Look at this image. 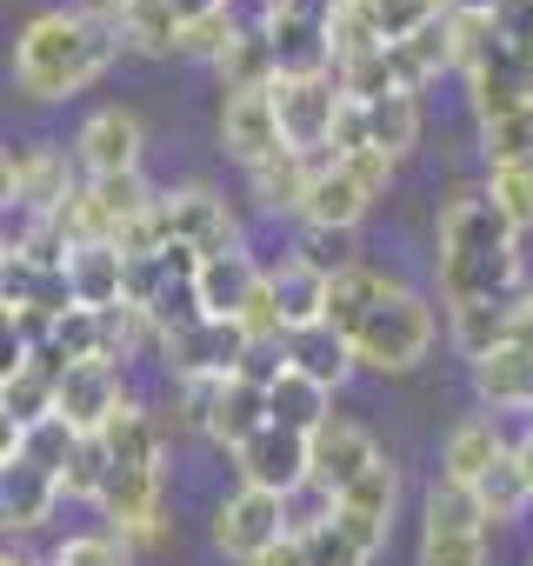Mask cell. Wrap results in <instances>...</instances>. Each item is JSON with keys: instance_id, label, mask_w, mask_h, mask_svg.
I'll return each mask as SVG.
<instances>
[{"instance_id": "db71d44e", "label": "cell", "mask_w": 533, "mask_h": 566, "mask_svg": "<svg viewBox=\"0 0 533 566\" xmlns=\"http://www.w3.org/2000/svg\"><path fill=\"white\" fill-rule=\"evenodd\" d=\"M513 453H520V467H526V480H533V433H526V440H520Z\"/></svg>"}, {"instance_id": "7c38bea8", "label": "cell", "mask_w": 533, "mask_h": 566, "mask_svg": "<svg viewBox=\"0 0 533 566\" xmlns=\"http://www.w3.org/2000/svg\"><path fill=\"white\" fill-rule=\"evenodd\" d=\"M140 147H147V134H140V114H127V107H94L74 134V160L87 167V180L140 174Z\"/></svg>"}, {"instance_id": "5bb4252c", "label": "cell", "mask_w": 533, "mask_h": 566, "mask_svg": "<svg viewBox=\"0 0 533 566\" xmlns=\"http://www.w3.org/2000/svg\"><path fill=\"white\" fill-rule=\"evenodd\" d=\"M121 407H127V394H121V367L114 360H81V367L61 374V420L74 433H101Z\"/></svg>"}, {"instance_id": "1f68e13d", "label": "cell", "mask_w": 533, "mask_h": 566, "mask_svg": "<svg viewBox=\"0 0 533 566\" xmlns=\"http://www.w3.org/2000/svg\"><path fill=\"white\" fill-rule=\"evenodd\" d=\"M220 94H253V87H274L281 81V54H274V34H240L220 61Z\"/></svg>"}, {"instance_id": "52a82bcc", "label": "cell", "mask_w": 533, "mask_h": 566, "mask_svg": "<svg viewBox=\"0 0 533 566\" xmlns=\"http://www.w3.org/2000/svg\"><path fill=\"white\" fill-rule=\"evenodd\" d=\"M274 107H281L288 147L294 154H321V147H334L347 87H341V74H281L274 81Z\"/></svg>"}, {"instance_id": "f5cc1de1", "label": "cell", "mask_w": 533, "mask_h": 566, "mask_svg": "<svg viewBox=\"0 0 533 566\" xmlns=\"http://www.w3.org/2000/svg\"><path fill=\"white\" fill-rule=\"evenodd\" d=\"M0 566H41V559H34L28 546H14V539H8V546H0Z\"/></svg>"}, {"instance_id": "7dc6e473", "label": "cell", "mask_w": 533, "mask_h": 566, "mask_svg": "<svg viewBox=\"0 0 533 566\" xmlns=\"http://www.w3.org/2000/svg\"><path fill=\"white\" fill-rule=\"evenodd\" d=\"M487 21H493V34H500L520 61H533V0H500Z\"/></svg>"}, {"instance_id": "9a60e30c", "label": "cell", "mask_w": 533, "mask_h": 566, "mask_svg": "<svg viewBox=\"0 0 533 566\" xmlns=\"http://www.w3.org/2000/svg\"><path fill=\"white\" fill-rule=\"evenodd\" d=\"M394 506H400V473L380 460V467H367V473L341 493V513H334V520H341L367 553H380V546H387V526H394Z\"/></svg>"}, {"instance_id": "7a4b0ae2", "label": "cell", "mask_w": 533, "mask_h": 566, "mask_svg": "<svg viewBox=\"0 0 533 566\" xmlns=\"http://www.w3.org/2000/svg\"><path fill=\"white\" fill-rule=\"evenodd\" d=\"M121 34L81 8H54V14H34L21 28V48H14V81L28 101H67L81 94L87 81L107 74Z\"/></svg>"}, {"instance_id": "c3c4849f", "label": "cell", "mask_w": 533, "mask_h": 566, "mask_svg": "<svg viewBox=\"0 0 533 566\" xmlns=\"http://www.w3.org/2000/svg\"><path fill=\"white\" fill-rule=\"evenodd\" d=\"M341 160L354 167V180H360L374 200L387 193V180H394V160H387V154H374V147H354V154H341Z\"/></svg>"}, {"instance_id": "ac0fdd59", "label": "cell", "mask_w": 533, "mask_h": 566, "mask_svg": "<svg viewBox=\"0 0 533 566\" xmlns=\"http://www.w3.org/2000/svg\"><path fill=\"white\" fill-rule=\"evenodd\" d=\"M367 207H374V193L354 180V167H347L341 154H327V167H314V187H307V200H301V220H307V227H341V233H354Z\"/></svg>"}, {"instance_id": "4fadbf2b", "label": "cell", "mask_w": 533, "mask_h": 566, "mask_svg": "<svg viewBox=\"0 0 533 566\" xmlns=\"http://www.w3.org/2000/svg\"><path fill=\"white\" fill-rule=\"evenodd\" d=\"M220 147H227L247 174L288 147V134H281V107H274V87H253V94H227V101H220Z\"/></svg>"}, {"instance_id": "816d5d0a", "label": "cell", "mask_w": 533, "mask_h": 566, "mask_svg": "<svg viewBox=\"0 0 533 566\" xmlns=\"http://www.w3.org/2000/svg\"><path fill=\"white\" fill-rule=\"evenodd\" d=\"M260 566H307V546H301V539H281V546L266 553Z\"/></svg>"}, {"instance_id": "ee69618b", "label": "cell", "mask_w": 533, "mask_h": 566, "mask_svg": "<svg viewBox=\"0 0 533 566\" xmlns=\"http://www.w3.org/2000/svg\"><path fill=\"white\" fill-rule=\"evenodd\" d=\"M420 566H487V533H420Z\"/></svg>"}, {"instance_id": "277c9868", "label": "cell", "mask_w": 533, "mask_h": 566, "mask_svg": "<svg viewBox=\"0 0 533 566\" xmlns=\"http://www.w3.org/2000/svg\"><path fill=\"white\" fill-rule=\"evenodd\" d=\"M347 347H354V360L374 367V374H407V367H420L427 347H433V307H427L420 294L394 287V294L347 334Z\"/></svg>"}, {"instance_id": "6da1fadb", "label": "cell", "mask_w": 533, "mask_h": 566, "mask_svg": "<svg viewBox=\"0 0 533 566\" xmlns=\"http://www.w3.org/2000/svg\"><path fill=\"white\" fill-rule=\"evenodd\" d=\"M440 301H520V227L487 200V187H453L440 207Z\"/></svg>"}, {"instance_id": "4316f807", "label": "cell", "mask_w": 533, "mask_h": 566, "mask_svg": "<svg viewBox=\"0 0 533 566\" xmlns=\"http://www.w3.org/2000/svg\"><path fill=\"white\" fill-rule=\"evenodd\" d=\"M247 187H253V200H260L266 213H301V200H307V187H314V154L281 147L274 160H260V167L247 174Z\"/></svg>"}, {"instance_id": "5b68a950", "label": "cell", "mask_w": 533, "mask_h": 566, "mask_svg": "<svg viewBox=\"0 0 533 566\" xmlns=\"http://www.w3.org/2000/svg\"><path fill=\"white\" fill-rule=\"evenodd\" d=\"M154 200H160V193H154L140 174H114V180H81L74 200H67L54 220L67 227L74 247H87V240H114V247H121V240L154 213Z\"/></svg>"}, {"instance_id": "f6af8a7d", "label": "cell", "mask_w": 533, "mask_h": 566, "mask_svg": "<svg viewBox=\"0 0 533 566\" xmlns=\"http://www.w3.org/2000/svg\"><path fill=\"white\" fill-rule=\"evenodd\" d=\"M233 41H240V28H233V14H227V8H220V14H207V21H187V28H180V54H194V61H220Z\"/></svg>"}, {"instance_id": "d6986e66", "label": "cell", "mask_w": 533, "mask_h": 566, "mask_svg": "<svg viewBox=\"0 0 533 566\" xmlns=\"http://www.w3.org/2000/svg\"><path fill=\"white\" fill-rule=\"evenodd\" d=\"M67 287H74V301L81 307H121L127 301V253L114 247V240H87V247H74L67 253Z\"/></svg>"}, {"instance_id": "d6a6232c", "label": "cell", "mask_w": 533, "mask_h": 566, "mask_svg": "<svg viewBox=\"0 0 533 566\" xmlns=\"http://www.w3.org/2000/svg\"><path fill=\"white\" fill-rule=\"evenodd\" d=\"M360 114H367V147L374 154H387V160L414 154V140H420V101L414 94H387V101H374Z\"/></svg>"}, {"instance_id": "f35d334b", "label": "cell", "mask_w": 533, "mask_h": 566, "mask_svg": "<svg viewBox=\"0 0 533 566\" xmlns=\"http://www.w3.org/2000/svg\"><path fill=\"white\" fill-rule=\"evenodd\" d=\"M480 154H487V167H513V160H533V107L487 120V127H480Z\"/></svg>"}, {"instance_id": "cb8c5ba5", "label": "cell", "mask_w": 533, "mask_h": 566, "mask_svg": "<svg viewBox=\"0 0 533 566\" xmlns=\"http://www.w3.org/2000/svg\"><path fill=\"white\" fill-rule=\"evenodd\" d=\"M394 287H400V280H387L380 266L354 260L347 273H334V280H327V327H334V334H354V327H360L387 294H394Z\"/></svg>"}, {"instance_id": "3957f363", "label": "cell", "mask_w": 533, "mask_h": 566, "mask_svg": "<svg viewBox=\"0 0 533 566\" xmlns=\"http://www.w3.org/2000/svg\"><path fill=\"white\" fill-rule=\"evenodd\" d=\"M101 440H107V460H114L107 493H101L114 533H121L127 546H160V539H167V513H160V427L127 400V407L101 427Z\"/></svg>"}, {"instance_id": "bcb514c9", "label": "cell", "mask_w": 533, "mask_h": 566, "mask_svg": "<svg viewBox=\"0 0 533 566\" xmlns=\"http://www.w3.org/2000/svg\"><path fill=\"white\" fill-rule=\"evenodd\" d=\"M54 566H127V539L121 533H74L54 553Z\"/></svg>"}, {"instance_id": "8fae6325", "label": "cell", "mask_w": 533, "mask_h": 566, "mask_svg": "<svg viewBox=\"0 0 533 566\" xmlns=\"http://www.w3.org/2000/svg\"><path fill=\"white\" fill-rule=\"evenodd\" d=\"M67 200H74L67 154L48 147V140H14V147H8V207H28V213L54 220Z\"/></svg>"}, {"instance_id": "b9f144b4", "label": "cell", "mask_w": 533, "mask_h": 566, "mask_svg": "<svg viewBox=\"0 0 533 566\" xmlns=\"http://www.w3.org/2000/svg\"><path fill=\"white\" fill-rule=\"evenodd\" d=\"M107 473H114L107 440H101V433H87V440H81V453H74V467L61 473V493H74V500H101V493H107Z\"/></svg>"}, {"instance_id": "f1b7e54d", "label": "cell", "mask_w": 533, "mask_h": 566, "mask_svg": "<svg viewBox=\"0 0 533 566\" xmlns=\"http://www.w3.org/2000/svg\"><path fill=\"white\" fill-rule=\"evenodd\" d=\"M394 54V67H400V81L420 94L440 67H460V48H453V14H440L433 28H420V34H407V41H394L387 48Z\"/></svg>"}, {"instance_id": "60d3db41", "label": "cell", "mask_w": 533, "mask_h": 566, "mask_svg": "<svg viewBox=\"0 0 533 566\" xmlns=\"http://www.w3.org/2000/svg\"><path fill=\"white\" fill-rule=\"evenodd\" d=\"M294 260H307L314 273H347L354 266V233H341V227H301V247H294Z\"/></svg>"}, {"instance_id": "484cf974", "label": "cell", "mask_w": 533, "mask_h": 566, "mask_svg": "<svg viewBox=\"0 0 533 566\" xmlns=\"http://www.w3.org/2000/svg\"><path fill=\"white\" fill-rule=\"evenodd\" d=\"M266 287H274V307H281L288 334L327 321V273H314L307 260H281L274 273H266Z\"/></svg>"}, {"instance_id": "74e56055", "label": "cell", "mask_w": 533, "mask_h": 566, "mask_svg": "<svg viewBox=\"0 0 533 566\" xmlns=\"http://www.w3.org/2000/svg\"><path fill=\"white\" fill-rule=\"evenodd\" d=\"M367 8V21H374V34L394 48V41H407V34H420V28H433L440 14H453V0H360Z\"/></svg>"}, {"instance_id": "836d02e7", "label": "cell", "mask_w": 533, "mask_h": 566, "mask_svg": "<svg viewBox=\"0 0 533 566\" xmlns=\"http://www.w3.org/2000/svg\"><path fill=\"white\" fill-rule=\"evenodd\" d=\"M427 533H487L480 493L460 486V480H433L427 486Z\"/></svg>"}, {"instance_id": "83f0119b", "label": "cell", "mask_w": 533, "mask_h": 566, "mask_svg": "<svg viewBox=\"0 0 533 566\" xmlns=\"http://www.w3.org/2000/svg\"><path fill=\"white\" fill-rule=\"evenodd\" d=\"M473 394H480L487 407L526 413V400H533V354H526V347H500V354L473 360Z\"/></svg>"}, {"instance_id": "30bf717a", "label": "cell", "mask_w": 533, "mask_h": 566, "mask_svg": "<svg viewBox=\"0 0 533 566\" xmlns=\"http://www.w3.org/2000/svg\"><path fill=\"white\" fill-rule=\"evenodd\" d=\"M233 467H240V486H260V493H301L307 480H314V447H307V433H288V427H266V433H253L240 453H233Z\"/></svg>"}, {"instance_id": "7bdbcfd3", "label": "cell", "mask_w": 533, "mask_h": 566, "mask_svg": "<svg viewBox=\"0 0 533 566\" xmlns=\"http://www.w3.org/2000/svg\"><path fill=\"white\" fill-rule=\"evenodd\" d=\"M301 546H307V566H367V559H374V553L341 526V520H327V526H321V533H307Z\"/></svg>"}, {"instance_id": "f907efd6", "label": "cell", "mask_w": 533, "mask_h": 566, "mask_svg": "<svg viewBox=\"0 0 533 566\" xmlns=\"http://www.w3.org/2000/svg\"><path fill=\"white\" fill-rule=\"evenodd\" d=\"M220 8H227V0H174L180 28H187V21H207V14H220Z\"/></svg>"}, {"instance_id": "e575fe53", "label": "cell", "mask_w": 533, "mask_h": 566, "mask_svg": "<svg viewBox=\"0 0 533 566\" xmlns=\"http://www.w3.org/2000/svg\"><path fill=\"white\" fill-rule=\"evenodd\" d=\"M121 41L140 48V54H180V14H174V0H134L127 21H121Z\"/></svg>"}, {"instance_id": "ba28073f", "label": "cell", "mask_w": 533, "mask_h": 566, "mask_svg": "<svg viewBox=\"0 0 533 566\" xmlns=\"http://www.w3.org/2000/svg\"><path fill=\"white\" fill-rule=\"evenodd\" d=\"M281 539H294V533H288V500H281V493L240 486L233 500H220V513H213V546H220L227 559L260 566Z\"/></svg>"}, {"instance_id": "2e32d148", "label": "cell", "mask_w": 533, "mask_h": 566, "mask_svg": "<svg viewBox=\"0 0 533 566\" xmlns=\"http://www.w3.org/2000/svg\"><path fill=\"white\" fill-rule=\"evenodd\" d=\"M307 447H314V480H321L334 500H341V493H347V486H354L367 467H380V447H374V433H367V427H354V420H341V413H334V420H327V427H321Z\"/></svg>"}, {"instance_id": "d590c367", "label": "cell", "mask_w": 533, "mask_h": 566, "mask_svg": "<svg viewBox=\"0 0 533 566\" xmlns=\"http://www.w3.org/2000/svg\"><path fill=\"white\" fill-rule=\"evenodd\" d=\"M81 440H87V433H74L61 413H48L41 427H28V433H21V453H14V460H28V467H41V473H54V480H61V473L74 467Z\"/></svg>"}, {"instance_id": "d4e9b609", "label": "cell", "mask_w": 533, "mask_h": 566, "mask_svg": "<svg viewBox=\"0 0 533 566\" xmlns=\"http://www.w3.org/2000/svg\"><path fill=\"white\" fill-rule=\"evenodd\" d=\"M288 367H294V374H307V380H321V387L334 394L360 360H354L347 334H334V327L321 321V327H294V334H288Z\"/></svg>"}, {"instance_id": "7402d4cb", "label": "cell", "mask_w": 533, "mask_h": 566, "mask_svg": "<svg viewBox=\"0 0 533 566\" xmlns=\"http://www.w3.org/2000/svg\"><path fill=\"white\" fill-rule=\"evenodd\" d=\"M506 453H513V447L500 440V427L473 413V420H460V427L447 433V453H440V480H460V486H480V480H487V473H493V467H500Z\"/></svg>"}, {"instance_id": "4dcf8cb0", "label": "cell", "mask_w": 533, "mask_h": 566, "mask_svg": "<svg viewBox=\"0 0 533 566\" xmlns=\"http://www.w3.org/2000/svg\"><path fill=\"white\" fill-rule=\"evenodd\" d=\"M54 493H61L54 473H41V467H28V460H8V480H0V513H8V533L41 526L48 506H54Z\"/></svg>"}, {"instance_id": "681fc988", "label": "cell", "mask_w": 533, "mask_h": 566, "mask_svg": "<svg viewBox=\"0 0 533 566\" xmlns=\"http://www.w3.org/2000/svg\"><path fill=\"white\" fill-rule=\"evenodd\" d=\"M127 8H134V0H81V14H94V21H107L114 34H121V21H127Z\"/></svg>"}, {"instance_id": "e0dca14e", "label": "cell", "mask_w": 533, "mask_h": 566, "mask_svg": "<svg viewBox=\"0 0 533 566\" xmlns=\"http://www.w3.org/2000/svg\"><path fill=\"white\" fill-rule=\"evenodd\" d=\"M200 314L207 321H240L247 314V301L266 287V266H253V253H213V260H200Z\"/></svg>"}, {"instance_id": "44dd1931", "label": "cell", "mask_w": 533, "mask_h": 566, "mask_svg": "<svg viewBox=\"0 0 533 566\" xmlns=\"http://www.w3.org/2000/svg\"><path fill=\"white\" fill-rule=\"evenodd\" d=\"M274 427V413H266V387H253V380H227L220 387V400H213V420H207V440L213 447H227V453H240L253 433H266Z\"/></svg>"}, {"instance_id": "8992f818", "label": "cell", "mask_w": 533, "mask_h": 566, "mask_svg": "<svg viewBox=\"0 0 533 566\" xmlns=\"http://www.w3.org/2000/svg\"><path fill=\"white\" fill-rule=\"evenodd\" d=\"M154 227H160L167 247H187V253H200V260L240 247V227H233V213H227V200H220L213 187H167V193L154 200Z\"/></svg>"}, {"instance_id": "9c48e42d", "label": "cell", "mask_w": 533, "mask_h": 566, "mask_svg": "<svg viewBox=\"0 0 533 566\" xmlns=\"http://www.w3.org/2000/svg\"><path fill=\"white\" fill-rule=\"evenodd\" d=\"M247 327L240 321H200V327H187V334H174V340H160V354H167V374L174 380H233L240 374V360H247Z\"/></svg>"}, {"instance_id": "8d00e7d4", "label": "cell", "mask_w": 533, "mask_h": 566, "mask_svg": "<svg viewBox=\"0 0 533 566\" xmlns=\"http://www.w3.org/2000/svg\"><path fill=\"white\" fill-rule=\"evenodd\" d=\"M480 506H487V526H506V520H520L526 513V500H533V480H526V467H520V453H506L480 486Z\"/></svg>"}, {"instance_id": "f546056e", "label": "cell", "mask_w": 533, "mask_h": 566, "mask_svg": "<svg viewBox=\"0 0 533 566\" xmlns=\"http://www.w3.org/2000/svg\"><path fill=\"white\" fill-rule=\"evenodd\" d=\"M266 413H274V427L307 433V440L334 420V413H327V387H321V380H307V374H294V367H288L274 387H266Z\"/></svg>"}, {"instance_id": "ffe728a7", "label": "cell", "mask_w": 533, "mask_h": 566, "mask_svg": "<svg viewBox=\"0 0 533 566\" xmlns=\"http://www.w3.org/2000/svg\"><path fill=\"white\" fill-rule=\"evenodd\" d=\"M0 413H8L14 433H28V427H41L48 413H61V380H54L48 367H34L21 347H14V360H8V380H0Z\"/></svg>"}, {"instance_id": "603a6c76", "label": "cell", "mask_w": 533, "mask_h": 566, "mask_svg": "<svg viewBox=\"0 0 533 566\" xmlns=\"http://www.w3.org/2000/svg\"><path fill=\"white\" fill-rule=\"evenodd\" d=\"M520 314H526V301H480V307H453V347H460L467 360H487V354H500V347H513V340H520Z\"/></svg>"}, {"instance_id": "ab89813d", "label": "cell", "mask_w": 533, "mask_h": 566, "mask_svg": "<svg viewBox=\"0 0 533 566\" xmlns=\"http://www.w3.org/2000/svg\"><path fill=\"white\" fill-rule=\"evenodd\" d=\"M487 200H493L513 227H533V160L487 167Z\"/></svg>"}]
</instances>
